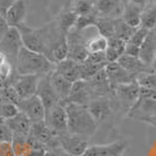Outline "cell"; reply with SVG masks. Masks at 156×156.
I'll use <instances>...</instances> for the list:
<instances>
[{
	"label": "cell",
	"instance_id": "b9f144b4",
	"mask_svg": "<svg viewBox=\"0 0 156 156\" xmlns=\"http://www.w3.org/2000/svg\"><path fill=\"white\" fill-rule=\"evenodd\" d=\"M8 28H9V26L7 25L6 19L2 15H0V40L5 35V33L8 30Z\"/></svg>",
	"mask_w": 156,
	"mask_h": 156
},
{
	"label": "cell",
	"instance_id": "7c38bea8",
	"mask_svg": "<svg viewBox=\"0 0 156 156\" xmlns=\"http://www.w3.org/2000/svg\"><path fill=\"white\" fill-rule=\"evenodd\" d=\"M49 75L50 73L40 77L39 83H37V89H36V93H35L40 98V100L42 101L46 112L48 110H50L52 106H55V105L61 103L57 93L55 92L54 87H52Z\"/></svg>",
	"mask_w": 156,
	"mask_h": 156
},
{
	"label": "cell",
	"instance_id": "7bdbcfd3",
	"mask_svg": "<svg viewBox=\"0 0 156 156\" xmlns=\"http://www.w3.org/2000/svg\"><path fill=\"white\" fill-rule=\"evenodd\" d=\"M127 1L133 2V4H135V5L141 7V8H143L147 4H149L150 1H154V0H127Z\"/></svg>",
	"mask_w": 156,
	"mask_h": 156
},
{
	"label": "cell",
	"instance_id": "6da1fadb",
	"mask_svg": "<svg viewBox=\"0 0 156 156\" xmlns=\"http://www.w3.org/2000/svg\"><path fill=\"white\" fill-rule=\"evenodd\" d=\"M68 118V133L89 139L94 135L98 124L92 118L86 106L78 104L64 105Z\"/></svg>",
	"mask_w": 156,
	"mask_h": 156
},
{
	"label": "cell",
	"instance_id": "484cf974",
	"mask_svg": "<svg viewBox=\"0 0 156 156\" xmlns=\"http://www.w3.org/2000/svg\"><path fill=\"white\" fill-rule=\"evenodd\" d=\"M126 42L118 37H111L107 40V47L105 50V56L107 63L111 62H117L125 54Z\"/></svg>",
	"mask_w": 156,
	"mask_h": 156
},
{
	"label": "cell",
	"instance_id": "7dc6e473",
	"mask_svg": "<svg viewBox=\"0 0 156 156\" xmlns=\"http://www.w3.org/2000/svg\"><path fill=\"white\" fill-rule=\"evenodd\" d=\"M125 153H117V154H114V155H112V156H124Z\"/></svg>",
	"mask_w": 156,
	"mask_h": 156
},
{
	"label": "cell",
	"instance_id": "60d3db41",
	"mask_svg": "<svg viewBox=\"0 0 156 156\" xmlns=\"http://www.w3.org/2000/svg\"><path fill=\"white\" fill-rule=\"evenodd\" d=\"M14 0H0V15H2L5 18L7 9L11 7V5L13 4Z\"/></svg>",
	"mask_w": 156,
	"mask_h": 156
},
{
	"label": "cell",
	"instance_id": "ee69618b",
	"mask_svg": "<svg viewBox=\"0 0 156 156\" xmlns=\"http://www.w3.org/2000/svg\"><path fill=\"white\" fill-rule=\"evenodd\" d=\"M142 121L156 128V115L155 117H151V118H147V119H144V120H142Z\"/></svg>",
	"mask_w": 156,
	"mask_h": 156
},
{
	"label": "cell",
	"instance_id": "f35d334b",
	"mask_svg": "<svg viewBox=\"0 0 156 156\" xmlns=\"http://www.w3.org/2000/svg\"><path fill=\"white\" fill-rule=\"evenodd\" d=\"M44 156H70V155H69V154H66V153H65L64 150L62 149L59 146H55V147L47 148Z\"/></svg>",
	"mask_w": 156,
	"mask_h": 156
},
{
	"label": "cell",
	"instance_id": "5b68a950",
	"mask_svg": "<svg viewBox=\"0 0 156 156\" xmlns=\"http://www.w3.org/2000/svg\"><path fill=\"white\" fill-rule=\"evenodd\" d=\"M21 36V41L25 48L34 52L46 56V46H44V36L41 28H32L26 26L25 23L16 27Z\"/></svg>",
	"mask_w": 156,
	"mask_h": 156
},
{
	"label": "cell",
	"instance_id": "8992f818",
	"mask_svg": "<svg viewBox=\"0 0 156 156\" xmlns=\"http://www.w3.org/2000/svg\"><path fill=\"white\" fill-rule=\"evenodd\" d=\"M139 92H140V86L137 85L135 80L126 84L112 86V94L115 98L118 104L120 105L121 110L125 111V114L135 104V101L139 98Z\"/></svg>",
	"mask_w": 156,
	"mask_h": 156
},
{
	"label": "cell",
	"instance_id": "f546056e",
	"mask_svg": "<svg viewBox=\"0 0 156 156\" xmlns=\"http://www.w3.org/2000/svg\"><path fill=\"white\" fill-rule=\"evenodd\" d=\"M77 16L78 15L72 9L71 11H64V12H62V13L59 14L58 19L56 20L59 29L64 33V34H68L75 27Z\"/></svg>",
	"mask_w": 156,
	"mask_h": 156
},
{
	"label": "cell",
	"instance_id": "83f0119b",
	"mask_svg": "<svg viewBox=\"0 0 156 156\" xmlns=\"http://www.w3.org/2000/svg\"><path fill=\"white\" fill-rule=\"evenodd\" d=\"M94 27L97 28L99 35L104 36L105 39H111L114 36V19L107 16H97Z\"/></svg>",
	"mask_w": 156,
	"mask_h": 156
},
{
	"label": "cell",
	"instance_id": "836d02e7",
	"mask_svg": "<svg viewBox=\"0 0 156 156\" xmlns=\"http://www.w3.org/2000/svg\"><path fill=\"white\" fill-rule=\"evenodd\" d=\"M96 19H97L96 13L89 14V15H78L73 29L77 32H84L89 27H94Z\"/></svg>",
	"mask_w": 156,
	"mask_h": 156
},
{
	"label": "cell",
	"instance_id": "44dd1931",
	"mask_svg": "<svg viewBox=\"0 0 156 156\" xmlns=\"http://www.w3.org/2000/svg\"><path fill=\"white\" fill-rule=\"evenodd\" d=\"M4 122L6 124V126L11 129L13 134H19V135H25V136H28L30 126H32L30 120L22 112H19L16 115L4 120Z\"/></svg>",
	"mask_w": 156,
	"mask_h": 156
},
{
	"label": "cell",
	"instance_id": "ffe728a7",
	"mask_svg": "<svg viewBox=\"0 0 156 156\" xmlns=\"http://www.w3.org/2000/svg\"><path fill=\"white\" fill-rule=\"evenodd\" d=\"M94 12L97 16H107V18H120L122 7H119L118 0H96Z\"/></svg>",
	"mask_w": 156,
	"mask_h": 156
},
{
	"label": "cell",
	"instance_id": "8d00e7d4",
	"mask_svg": "<svg viewBox=\"0 0 156 156\" xmlns=\"http://www.w3.org/2000/svg\"><path fill=\"white\" fill-rule=\"evenodd\" d=\"M84 62H89V63H93V64H107L106 61V56L104 52H90L87 55V57Z\"/></svg>",
	"mask_w": 156,
	"mask_h": 156
},
{
	"label": "cell",
	"instance_id": "ab89813d",
	"mask_svg": "<svg viewBox=\"0 0 156 156\" xmlns=\"http://www.w3.org/2000/svg\"><path fill=\"white\" fill-rule=\"evenodd\" d=\"M0 156H14L11 142H0Z\"/></svg>",
	"mask_w": 156,
	"mask_h": 156
},
{
	"label": "cell",
	"instance_id": "2e32d148",
	"mask_svg": "<svg viewBox=\"0 0 156 156\" xmlns=\"http://www.w3.org/2000/svg\"><path fill=\"white\" fill-rule=\"evenodd\" d=\"M105 72L111 86L119 84H126L135 80V76L130 72L126 71L122 66H120L118 62H111L105 66Z\"/></svg>",
	"mask_w": 156,
	"mask_h": 156
},
{
	"label": "cell",
	"instance_id": "7402d4cb",
	"mask_svg": "<svg viewBox=\"0 0 156 156\" xmlns=\"http://www.w3.org/2000/svg\"><path fill=\"white\" fill-rule=\"evenodd\" d=\"M120 66H122L126 71L130 72L132 75H134L136 77L139 73L144 71H149L153 70V68H150L148 65H146L139 57H134V56H129L124 54L117 61Z\"/></svg>",
	"mask_w": 156,
	"mask_h": 156
},
{
	"label": "cell",
	"instance_id": "4fadbf2b",
	"mask_svg": "<svg viewBox=\"0 0 156 156\" xmlns=\"http://www.w3.org/2000/svg\"><path fill=\"white\" fill-rule=\"evenodd\" d=\"M28 137L36 142L42 143L43 146H46V148L59 146L58 141H57V135L47 126L44 121L33 122Z\"/></svg>",
	"mask_w": 156,
	"mask_h": 156
},
{
	"label": "cell",
	"instance_id": "603a6c76",
	"mask_svg": "<svg viewBox=\"0 0 156 156\" xmlns=\"http://www.w3.org/2000/svg\"><path fill=\"white\" fill-rule=\"evenodd\" d=\"M141 11L142 8L137 6L133 2L126 1L124 7H122V12H121V19L124 20L125 23H127L128 26L133 28H139L141 23Z\"/></svg>",
	"mask_w": 156,
	"mask_h": 156
},
{
	"label": "cell",
	"instance_id": "bcb514c9",
	"mask_svg": "<svg viewBox=\"0 0 156 156\" xmlns=\"http://www.w3.org/2000/svg\"><path fill=\"white\" fill-rule=\"evenodd\" d=\"M151 68H153V70H154V71H156V55H155V57H154L153 63H151Z\"/></svg>",
	"mask_w": 156,
	"mask_h": 156
},
{
	"label": "cell",
	"instance_id": "e575fe53",
	"mask_svg": "<svg viewBox=\"0 0 156 156\" xmlns=\"http://www.w3.org/2000/svg\"><path fill=\"white\" fill-rule=\"evenodd\" d=\"M19 112V108L15 104L0 100V120L9 119V118L16 115Z\"/></svg>",
	"mask_w": 156,
	"mask_h": 156
},
{
	"label": "cell",
	"instance_id": "ba28073f",
	"mask_svg": "<svg viewBox=\"0 0 156 156\" xmlns=\"http://www.w3.org/2000/svg\"><path fill=\"white\" fill-rule=\"evenodd\" d=\"M57 141L59 147L70 156H83L85 150L90 146L89 139L70 134L68 132L57 135Z\"/></svg>",
	"mask_w": 156,
	"mask_h": 156
},
{
	"label": "cell",
	"instance_id": "f6af8a7d",
	"mask_svg": "<svg viewBox=\"0 0 156 156\" xmlns=\"http://www.w3.org/2000/svg\"><path fill=\"white\" fill-rule=\"evenodd\" d=\"M6 61H7L6 56H5L2 52L0 51V65H2L4 63H5V62H6Z\"/></svg>",
	"mask_w": 156,
	"mask_h": 156
},
{
	"label": "cell",
	"instance_id": "277c9868",
	"mask_svg": "<svg viewBox=\"0 0 156 156\" xmlns=\"http://www.w3.org/2000/svg\"><path fill=\"white\" fill-rule=\"evenodd\" d=\"M87 110L90 112L94 121L98 126L103 122H106L108 119L113 117L117 112L122 111L120 105L118 104L115 98L112 96L108 97H97L93 98L89 104L86 105Z\"/></svg>",
	"mask_w": 156,
	"mask_h": 156
},
{
	"label": "cell",
	"instance_id": "74e56055",
	"mask_svg": "<svg viewBox=\"0 0 156 156\" xmlns=\"http://www.w3.org/2000/svg\"><path fill=\"white\" fill-rule=\"evenodd\" d=\"M13 133L6 126L4 120H0V142H11Z\"/></svg>",
	"mask_w": 156,
	"mask_h": 156
},
{
	"label": "cell",
	"instance_id": "4316f807",
	"mask_svg": "<svg viewBox=\"0 0 156 156\" xmlns=\"http://www.w3.org/2000/svg\"><path fill=\"white\" fill-rule=\"evenodd\" d=\"M140 27L147 30L156 29V0L150 1L141 11V23Z\"/></svg>",
	"mask_w": 156,
	"mask_h": 156
},
{
	"label": "cell",
	"instance_id": "8fae6325",
	"mask_svg": "<svg viewBox=\"0 0 156 156\" xmlns=\"http://www.w3.org/2000/svg\"><path fill=\"white\" fill-rule=\"evenodd\" d=\"M18 108L20 112L26 114L32 124L44 121L46 110H44V106L42 104V101L40 100V98L36 94H34L29 98H26V99H21L20 103L18 104Z\"/></svg>",
	"mask_w": 156,
	"mask_h": 156
},
{
	"label": "cell",
	"instance_id": "3957f363",
	"mask_svg": "<svg viewBox=\"0 0 156 156\" xmlns=\"http://www.w3.org/2000/svg\"><path fill=\"white\" fill-rule=\"evenodd\" d=\"M156 115V91L140 87L139 98L126 113V117L142 121Z\"/></svg>",
	"mask_w": 156,
	"mask_h": 156
},
{
	"label": "cell",
	"instance_id": "c3c4849f",
	"mask_svg": "<svg viewBox=\"0 0 156 156\" xmlns=\"http://www.w3.org/2000/svg\"><path fill=\"white\" fill-rule=\"evenodd\" d=\"M155 30H156V29H155Z\"/></svg>",
	"mask_w": 156,
	"mask_h": 156
},
{
	"label": "cell",
	"instance_id": "1f68e13d",
	"mask_svg": "<svg viewBox=\"0 0 156 156\" xmlns=\"http://www.w3.org/2000/svg\"><path fill=\"white\" fill-rule=\"evenodd\" d=\"M135 82L142 89L156 91V71L149 70V71L141 72L135 77Z\"/></svg>",
	"mask_w": 156,
	"mask_h": 156
},
{
	"label": "cell",
	"instance_id": "d6a6232c",
	"mask_svg": "<svg viewBox=\"0 0 156 156\" xmlns=\"http://www.w3.org/2000/svg\"><path fill=\"white\" fill-rule=\"evenodd\" d=\"M107 47V39L101 35H94L86 41V49L90 52H104Z\"/></svg>",
	"mask_w": 156,
	"mask_h": 156
},
{
	"label": "cell",
	"instance_id": "4dcf8cb0",
	"mask_svg": "<svg viewBox=\"0 0 156 156\" xmlns=\"http://www.w3.org/2000/svg\"><path fill=\"white\" fill-rule=\"evenodd\" d=\"M11 143H12L14 156H26L28 150L30 149L29 139H28V136H25V135L13 134Z\"/></svg>",
	"mask_w": 156,
	"mask_h": 156
},
{
	"label": "cell",
	"instance_id": "d4e9b609",
	"mask_svg": "<svg viewBox=\"0 0 156 156\" xmlns=\"http://www.w3.org/2000/svg\"><path fill=\"white\" fill-rule=\"evenodd\" d=\"M148 32L149 30H147L146 28L139 27L136 30H135V33L133 34V36L126 42L125 54L126 55H129V56H134V57H139L140 47L143 43V41L146 39Z\"/></svg>",
	"mask_w": 156,
	"mask_h": 156
},
{
	"label": "cell",
	"instance_id": "e0dca14e",
	"mask_svg": "<svg viewBox=\"0 0 156 156\" xmlns=\"http://www.w3.org/2000/svg\"><path fill=\"white\" fill-rule=\"evenodd\" d=\"M27 9V0H14L5 14L7 25L9 27H18L25 23L23 21L26 19Z\"/></svg>",
	"mask_w": 156,
	"mask_h": 156
},
{
	"label": "cell",
	"instance_id": "7a4b0ae2",
	"mask_svg": "<svg viewBox=\"0 0 156 156\" xmlns=\"http://www.w3.org/2000/svg\"><path fill=\"white\" fill-rule=\"evenodd\" d=\"M55 64L46 56L28 50L22 47L15 61V69L18 75H35L44 76L54 71Z\"/></svg>",
	"mask_w": 156,
	"mask_h": 156
},
{
	"label": "cell",
	"instance_id": "ac0fdd59",
	"mask_svg": "<svg viewBox=\"0 0 156 156\" xmlns=\"http://www.w3.org/2000/svg\"><path fill=\"white\" fill-rule=\"evenodd\" d=\"M127 148V142L107 143V144H94L89 146L83 156H112L117 153H125Z\"/></svg>",
	"mask_w": 156,
	"mask_h": 156
},
{
	"label": "cell",
	"instance_id": "52a82bcc",
	"mask_svg": "<svg viewBox=\"0 0 156 156\" xmlns=\"http://www.w3.org/2000/svg\"><path fill=\"white\" fill-rule=\"evenodd\" d=\"M23 47L21 36L16 27H9L0 40V51L6 56L11 64H15L20 49Z\"/></svg>",
	"mask_w": 156,
	"mask_h": 156
},
{
	"label": "cell",
	"instance_id": "9c48e42d",
	"mask_svg": "<svg viewBox=\"0 0 156 156\" xmlns=\"http://www.w3.org/2000/svg\"><path fill=\"white\" fill-rule=\"evenodd\" d=\"M44 122L56 135L66 133L68 132V118H66L64 106L62 104H57L52 106L50 110L47 111Z\"/></svg>",
	"mask_w": 156,
	"mask_h": 156
},
{
	"label": "cell",
	"instance_id": "5bb4252c",
	"mask_svg": "<svg viewBox=\"0 0 156 156\" xmlns=\"http://www.w3.org/2000/svg\"><path fill=\"white\" fill-rule=\"evenodd\" d=\"M92 99H93V97H92L91 90H90V86L87 84V82L79 79L77 82L72 83L71 91L69 93L66 100L62 103V105L64 106V105L71 103V104H78L86 106Z\"/></svg>",
	"mask_w": 156,
	"mask_h": 156
},
{
	"label": "cell",
	"instance_id": "f1b7e54d",
	"mask_svg": "<svg viewBox=\"0 0 156 156\" xmlns=\"http://www.w3.org/2000/svg\"><path fill=\"white\" fill-rule=\"evenodd\" d=\"M137 28L128 26L127 23H125L124 20L121 18H115L114 19V36L118 39L122 40L125 42H127L128 40L133 36V34L135 33Z\"/></svg>",
	"mask_w": 156,
	"mask_h": 156
},
{
	"label": "cell",
	"instance_id": "9a60e30c",
	"mask_svg": "<svg viewBox=\"0 0 156 156\" xmlns=\"http://www.w3.org/2000/svg\"><path fill=\"white\" fill-rule=\"evenodd\" d=\"M87 84L90 86L92 97H108L112 96V86H111L110 82L107 79L106 72H105V68L101 69L99 72H97L92 78L89 80H86Z\"/></svg>",
	"mask_w": 156,
	"mask_h": 156
},
{
	"label": "cell",
	"instance_id": "30bf717a",
	"mask_svg": "<svg viewBox=\"0 0 156 156\" xmlns=\"http://www.w3.org/2000/svg\"><path fill=\"white\" fill-rule=\"evenodd\" d=\"M41 76H35V75H18L13 76L9 84L13 87L16 94L19 96L20 99H26L34 96L36 93L37 89V83Z\"/></svg>",
	"mask_w": 156,
	"mask_h": 156
},
{
	"label": "cell",
	"instance_id": "d6986e66",
	"mask_svg": "<svg viewBox=\"0 0 156 156\" xmlns=\"http://www.w3.org/2000/svg\"><path fill=\"white\" fill-rule=\"evenodd\" d=\"M156 55V30H149L143 43L140 47L139 58L146 65L151 68V63Z\"/></svg>",
	"mask_w": 156,
	"mask_h": 156
},
{
	"label": "cell",
	"instance_id": "d590c367",
	"mask_svg": "<svg viewBox=\"0 0 156 156\" xmlns=\"http://www.w3.org/2000/svg\"><path fill=\"white\" fill-rule=\"evenodd\" d=\"M72 11L77 15H89V14L96 13L94 6L90 0H77Z\"/></svg>",
	"mask_w": 156,
	"mask_h": 156
},
{
	"label": "cell",
	"instance_id": "cb8c5ba5",
	"mask_svg": "<svg viewBox=\"0 0 156 156\" xmlns=\"http://www.w3.org/2000/svg\"><path fill=\"white\" fill-rule=\"evenodd\" d=\"M49 76H50V82H51L52 87H54V90L57 93L59 100H61L59 104H62L63 101L66 100V98H68L69 93L71 91L72 83H70L63 76H61V75H58L57 72L55 71L50 72Z\"/></svg>",
	"mask_w": 156,
	"mask_h": 156
}]
</instances>
